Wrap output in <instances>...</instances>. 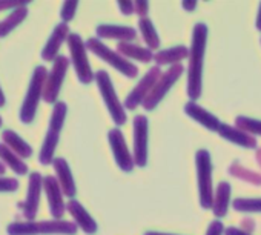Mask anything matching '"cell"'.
Wrapping results in <instances>:
<instances>
[{
  "label": "cell",
  "instance_id": "obj_1",
  "mask_svg": "<svg viewBox=\"0 0 261 235\" xmlns=\"http://www.w3.org/2000/svg\"><path fill=\"white\" fill-rule=\"evenodd\" d=\"M207 42V27L204 23H197L192 33V45L189 53V68H188V95L195 100L201 95V75L203 62Z\"/></svg>",
  "mask_w": 261,
  "mask_h": 235
},
{
  "label": "cell",
  "instance_id": "obj_2",
  "mask_svg": "<svg viewBox=\"0 0 261 235\" xmlns=\"http://www.w3.org/2000/svg\"><path fill=\"white\" fill-rule=\"evenodd\" d=\"M8 235H75L77 224L65 220L14 221L7 229Z\"/></svg>",
  "mask_w": 261,
  "mask_h": 235
},
{
  "label": "cell",
  "instance_id": "obj_3",
  "mask_svg": "<svg viewBox=\"0 0 261 235\" xmlns=\"http://www.w3.org/2000/svg\"><path fill=\"white\" fill-rule=\"evenodd\" d=\"M46 79H48L46 68L42 66V65L36 66V69L33 72V77H31V82H30V88H28L27 95L23 98V103L20 106V122L23 125H30L36 119L39 103L43 98Z\"/></svg>",
  "mask_w": 261,
  "mask_h": 235
},
{
  "label": "cell",
  "instance_id": "obj_4",
  "mask_svg": "<svg viewBox=\"0 0 261 235\" xmlns=\"http://www.w3.org/2000/svg\"><path fill=\"white\" fill-rule=\"evenodd\" d=\"M197 165V178H198V192L200 203L203 209H211L214 206V189H212V162L211 154L204 149L198 151L195 155Z\"/></svg>",
  "mask_w": 261,
  "mask_h": 235
},
{
  "label": "cell",
  "instance_id": "obj_5",
  "mask_svg": "<svg viewBox=\"0 0 261 235\" xmlns=\"http://www.w3.org/2000/svg\"><path fill=\"white\" fill-rule=\"evenodd\" d=\"M95 82H97V86H98V91L106 103V108L112 117V120L117 126H121L126 123L127 120V115L124 112V106L120 103L118 97H117V92L114 89V85L111 82V77L106 71H98L95 72Z\"/></svg>",
  "mask_w": 261,
  "mask_h": 235
},
{
  "label": "cell",
  "instance_id": "obj_6",
  "mask_svg": "<svg viewBox=\"0 0 261 235\" xmlns=\"http://www.w3.org/2000/svg\"><path fill=\"white\" fill-rule=\"evenodd\" d=\"M86 48L91 53H94L97 57H100L101 60H105L106 63H109L111 66H114L123 75H126L129 79H136L139 75V68L136 65L129 63L118 53H114L112 49H109L103 42H100V39H89L86 42Z\"/></svg>",
  "mask_w": 261,
  "mask_h": 235
},
{
  "label": "cell",
  "instance_id": "obj_7",
  "mask_svg": "<svg viewBox=\"0 0 261 235\" xmlns=\"http://www.w3.org/2000/svg\"><path fill=\"white\" fill-rule=\"evenodd\" d=\"M68 48H69V54H71V62L74 65L75 74L79 77V80L83 85H89L95 75L91 69V65L88 62V56H86V43L82 40V37L79 34H69L68 37Z\"/></svg>",
  "mask_w": 261,
  "mask_h": 235
},
{
  "label": "cell",
  "instance_id": "obj_8",
  "mask_svg": "<svg viewBox=\"0 0 261 235\" xmlns=\"http://www.w3.org/2000/svg\"><path fill=\"white\" fill-rule=\"evenodd\" d=\"M183 71H185L183 65L177 63V65H172L165 74H162L160 79L157 80V83L154 85L152 91L148 94V97H146L145 101L142 103L143 108H145L146 111H152V109L162 101V98L168 94V91L174 86V83L181 77Z\"/></svg>",
  "mask_w": 261,
  "mask_h": 235
},
{
  "label": "cell",
  "instance_id": "obj_9",
  "mask_svg": "<svg viewBox=\"0 0 261 235\" xmlns=\"http://www.w3.org/2000/svg\"><path fill=\"white\" fill-rule=\"evenodd\" d=\"M69 68V60L65 56H59L54 60V65L51 68V71L48 72V79L45 83V92H43V100L49 105H56L57 103V97L60 94L63 80L66 77Z\"/></svg>",
  "mask_w": 261,
  "mask_h": 235
},
{
  "label": "cell",
  "instance_id": "obj_10",
  "mask_svg": "<svg viewBox=\"0 0 261 235\" xmlns=\"http://www.w3.org/2000/svg\"><path fill=\"white\" fill-rule=\"evenodd\" d=\"M43 191V177L40 172H33L28 180V192L23 203H19V207H22L23 217L27 221H34L39 212L40 204V195Z\"/></svg>",
  "mask_w": 261,
  "mask_h": 235
},
{
  "label": "cell",
  "instance_id": "obj_11",
  "mask_svg": "<svg viewBox=\"0 0 261 235\" xmlns=\"http://www.w3.org/2000/svg\"><path fill=\"white\" fill-rule=\"evenodd\" d=\"M160 75H162V72H160L159 66L151 68L146 72V75L139 82V85L129 92V95H127V98L124 101V106L127 109H136L139 105H142L145 101V98L148 97V94L152 91V88L157 83V80L160 79Z\"/></svg>",
  "mask_w": 261,
  "mask_h": 235
},
{
  "label": "cell",
  "instance_id": "obj_12",
  "mask_svg": "<svg viewBox=\"0 0 261 235\" xmlns=\"http://www.w3.org/2000/svg\"><path fill=\"white\" fill-rule=\"evenodd\" d=\"M134 163L140 168L148 163V119L145 115L134 119Z\"/></svg>",
  "mask_w": 261,
  "mask_h": 235
},
{
  "label": "cell",
  "instance_id": "obj_13",
  "mask_svg": "<svg viewBox=\"0 0 261 235\" xmlns=\"http://www.w3.org/2000/svg\"><path fill=\"white\" fill-rule=\"evenodd\" d=\"M108 139H109V145H111V149H112V154L115 157V162L117 165L120 166L121 171L124 172H130L134 169V157L130 155L127 146H126V142H124V137L121 134L120 129H111L109 134H108Z\"/></svg>",
  "mask_w": 261,
  "mask_h": 235
},
{
  "label": "cell",
  "instance_id": "obj_14",
  "mask_svg": "<svg viewBox=\"0 0 261 235\" xmlns=\"http://www.w3.org/2000/svg\"><path fill=\"white\" fill-rule=\"evenodd\" d=\"M43 189L49 203V212L54 217V220H60L66 211V204L63 201V191L57 181L56 177L46 175L43 177Z\"/></svg>",
  "mask_w": 261,
  "mask_h": 235
},
{
  "label": "cell",
  "instance_id": "obj_15",
  "mask_svg": "<svg viewBox=\"0 0 261 235\" xmlns=\"http://www.w3.org/2000/svg\"><path fill=\"white\" fill-rule=\"evenodd\" d=\"M68 37H69V27L63 22L59 23L42 49V59L45 62H54L59 57L57 54H59L60 46L63 45L65 40H68Z\"/></svg>",
  "mask_w": 261,
  "mask_h": 235
},
{
  "label": "cell",
  "instance_id": "obj_16",
  "mask_svg": "<svg viewBox=\"0 0 261 235\" xmlns=\"http://www.w3.org/2000/svg\"><path fill=\"white\" fill-rule=\"evenodd\" d=\"M66 211L72 215L75 224L79 227H82V230L88 235H94L98 229L95 220L88 214V211L82 206V203H79L77 200H69L66 204Z\"/></svg>",
  "mask_w": 261,
  "mask_h": 235
},
{
  "label": "cell",
  "instance_id": "obj_17",
  "mask_svg": "<svg viewBox=\"0 0 261 235\" xmlns=\"http://www.w3.org/2000/svg\"><path fill=\"white\" fill-rule=\"evenodd\" d=\"M54 166V171H56V178L63 191V195H66L68 198H74L77 189H75V183H74V177H72V172L69 169V165L65 159L62 157H57L53 163Z\"/></svg>",
  "mask_w": 261,
  "mask_h": 235
},
{
  "label": "cell",
  "instance_id": "obj_18",
  "mask_svg": "<svg viewBox=\"0 0 261 235\" xmlns=\"http://www.w3.org/2000/svg\"><path fill=\"white\" fill-rule=\"evenodd\" d=\"M185 112L192 117V119L198 123H201L204 128L211 129V131H218L220 126H221V122L217 119L215 115H212L209 111H206L204 108L198 106L197 103L194 101H189L186 106H185Z\"/></svg>",
  "mask_w": 261,
  "mask_h": 235
},
{
  "label": "cell",
  "instance_id": "obj_19",
  "mask_svg": "<svg viewBox=\"0 0 261 235\" xmlns=\"http://www.w3.org/2000/svg\"><path fill=\"white\" fill-rule=\"evenodd\" d=\"M98 39H117L120 42H130L137 37V31L130 27L118 25H100L97 27Z\"/></svg>",
  "mask_w": 261,
  "mask_h": 235
},
{
  "label": "cell",
  "instance_id": "obj_20",
  "mask_svg": "<svg viewBox=\"0 0 261 235\" xmlns=\"http://www.w3.org/2000/svg\"><path fill=\"white\" fill-rule=\"evenodd\" d=\"M2 140L4 145H7L13 152H16L22 160L23 159H30L33 155V148L13 129H5L2 133Z\"/></svg>",
  "mask_w": 261,
  "mask_h": 235
},
{
  "label": "cell",
  "instance_id": "obj_21",
  "mask_svg": "<svg viewBox=\"0 0 261 235\" xmlns=\"http://www.w3.org/2000/svg\"><path fill=\"white\" fill-rule=\"evenodd\" d=\"M218 133H220V136L223 139H226V140H229L232 143H237V145H240L243 148H249V149L256 148V140L250 134L241 131L238 128H232L229 125H221Z\"/></svg>",
  "mask_w": 261,
  "mask_h": 235
},
{
  "label": "cell",
  "instance_id": "obj_22",
  "mask_svg": "<svg viewBox=\"0 0 261 235\" xmlns=\"http://www.w3.org/2000/svg\"><path fill=\"white\" fill-rule=\"evenodd\" d=\"M117 51L121 57H129V59H136L142 63H148L154 60V54L148 48H142L139 45H133L129 42H120L117 46Z\"/></svg>",
  "mask_w": 261,
  "mask_h": 235
},
{
  "label": "cell",
  "instance_id": "obj_23",
  "mask_svg": "<svg viewBox=\"0 0 261 235\" xmlns=\"http://www.w3.org/2000/svg\"><path fill=\"white\" fill-rule=\"evenodd\" d=\"M0 162H2L5 166H8L11 171H14L17 175L28 174V165L4 143H0Z\"/></svg>",
  "mask_w": 261,
  "mask_h": 235
},
{
  "label": "cell",
  "instance_id": "obj_24",
  "mask_svg": "<svg viewBox=\"0 0 261 235\" xmlns=\"http://www.w3.org/2000/svg\"><path fill=\"white\" fill-rule=\"evenodd\" d=\"M59 140H60V134L53 133V131H48L46 133L45 140H43V145H42V149H40V154H39V163L40 165L48 166V165H53L54 163V160H56L54 154H56Z\"/></svg>",
  "mask_w": 261,
  "mask_h": 235
},
{
  "label": "cell",
  "instance_id": "obj_25",
  "mask_svg": "<svg viewBox=\"0 0 261 235\" xmlns=\"http://www.w3.org/2000/svg\"><path fill=\"white\" fill-rule=\"evenodd\" d=\"M27 16H28V7H20L14 10L8 17H5L0 22V39L10 36L27 19Z\"/></svg>",
  "mask_w": 261,
  "mask_h": 235
},
{
  "label": "cell",
  "instance_id": "obj_26",
  "mask_svg": "<svg viewBox=\"0 0 261 235\" xmlns=\"http://www.w3.org/2000/svg\"><path fill=\"white\" fill-rule=\"evenodd\" d=\"M189 49L183 45H178V46H174V48H169V49H165V51H160L157 54H154V60L157 62V66L160 65H177L178 60H183L186 57H189Z\"/></svg>",
  "mask_w": 261,
  "mask_h": 235
},
{
  "label": "cell",
  "instance_id": "obj_27",
  "mask_svg": "<svg viewBox=\"0 0 261 235\" xmlns=\"http://www.w3.org/2000/svg\"><path fill=\"white\" fill-rule=\"evenodd\" d=\"M229 198H230V185L227 181H223V183L218 185L217 192L214 195L212 211H214L215 217H224L227 214Z\"/></svg>",
  "mask_w": 261,
  "mask_h": 235
},
{
  "label": "cell",
  "instance_id": "obj_28",
  "mask_svg": "<svg viewBox=\"0 0 261 235\" xmlns=\"http://www.w3.org/2000/svg\"><path fill=\"white\" fill-rule=\"evenodd\" d=\"M66 112H68V106L65 101H57L53 108V114H51V119H49V128L48 131L57 133L60 134L65 119H66Z\"/></svg>",
  "mask_w": 261,
  "mask_h": 235
},
{
  "label": "cell",
  "instance_id": "obj_29",
  "mask_svg": "<svg viewBox=\"0 0 261 235\" xmlns=\"http://www.w3.org/2000/svg\"><path fill=\"white\" fill-rule=\"evenodd\" d=\"M139 28H140V31H142V34H143V40L146 42L148 49H151V51H152V49H157V48L160 46V39H159V36H157V31H155L152 22H151L148 17L140 19Z\"/></svg>",
  "mask_w": 261,
  "mask_h": 235
},
{
  "label": "cell",
  "instance_id": "obj_30",
  "mask_svg": "<svg viewBox=\"0 0 261 235\" xmlns=\"http://www.w3.org/2000/svg\"><path fill=\"white\" fill-rule=\"evenodd\" d=\"M229 172H230V175L238 177V178H241V180H246L247 183H252V185H256V186L261 185V175H259V174H255V172H252V171L244 169L238 162H235V163L230 165Z\"/></svg>",
  "mask_w": 261,
  "mask_h": 235
},
{
  "label": "cell",
  "instance_id": "obj_31",
  "mask_svg": "<svg viewBox=\"0 0 261 235\" xmlns=\"http://www.w3.org/2000/svg\"><path fill=\"white\" fill-rule=\"evenodd\" d=\"M235 125L238 129L247 133V134H256V136H261V122L259 120H255V119H249V117H237L235 120Z\"/></svg>",
  "mask_w": 261,
  "mask_h": 235
},
{
  "label": "cell",
  "instance_id": "obj_32",
  "mask_svg": "<svg viewBox=\"0 0 261 235\" xmlns=\"http://www.w3.org/2000/svg\"><path fill=\"white\" fill-rule=\"evenodd\" d=\"M233 207L241 212H261V198H237Z\"/></svg>",
  "mask_w": 261,
  "mask_h": 235
},
{
  "label": "cell",
  "instance_id": "obj_33",
  "mask_svg": "<svg viewBox=\"0 0 261 235\" xmlns=\"http://www.w3.org/2000/svg\"><path fill=\"white\" fill-rule=\"evenodd\" d=\"M79 8V2H65L62 5V11H60V17L63 20V23H68L74 19L75 11Z\"/></svg>",
  "mask_w": 261,
  "mask_h": 235
},
{
  "label": "cell",
  "instance_id": "obj_34",
  "mask_svg": "<svg viewBox=\"0 0 261 235\" xmlns=\"http://www.w3.org/2000/svg\"><path fill=\"white\" fill-rule=\"evenodd\" d=\"M17 189H19L17 178L0 177V192H16Z\"/></svg>",
  "mask_w": 261,
  "mask_h": 235
},
{
  "label": "cell",
  "instance_id": "obj_35",
  "mask_svg": "<svg viewBox=\"0 0 261 235\" xmlns=\"http://www.w3.org/2000/svg\"><path fill=\"white\" fill-rule=\"evenodd\" d=\"M149 11V4L145 2V0H140V2H134V13H137L142 19H145V16Z\"/></svg>",
  "mask_w": 261,
  "mask_h": 235
},
{
  "label": "cell",
  "instance_id": "obj_36",
  "mask_svg": "<svg viewBox=\"0 0 261 235\" xmlns=\"http://www.w3.org/2000/svg\"><path fill=\"white\" fill-rule=\"evenodd\" d=\"M226 229H224V226H223V223L221 221H212L211 224H209V227H207V233L206 235H223V232H224Z\"/></svg>",
  "mask_w": 261,
  "mask_h": 235
},
{
  "label": "cell",
  "instance_id": "obj_37",
  "mask_svg": "<svg viewBox=\"0 0 261 235\" xmlns=\"http://www.w3.org/2000/svg\"><path fill=\"white\" fill-rule=\"evenodd\" d=\"M30 2H2L0 0V11H7V10H17L20 7H28Z\"/></svg>",
  "mask_w": 261,
  "mask_h": 235
},
{
  "label": "cell",
  "instance_id": "obj_38",
  "mask_svg": "<svg viewBox=\"0 0 261 235\" xmlns=\"http://www.w3.org/2000/svg\"><path fill=\"white\" fill-rule=\"evenodd\" d=\"M118 8H120L121 14L129 16L134 13V2H118Z\"/></svg>",
  "mask_w": 261,
  "mask_h": 235
},
{
  "label": "cell",
  "instance_id": "obj_39",
  "mask_svg": "<svg viewBox=\"0 0 261 235\" xmlns=\"http://www.w3.org/2000/svg\"><path fill=\"white\" fill-rule=\"evenodd\" d=\"M224 235H249V233H246L244 230L237 229V227H227V229L224 230Z\"/></svg>",
  "mask_w": 261,
  "mask_h": 235
},
{
  "label": "cell",
  "instance_id": "obj_40",
  "mask_svg": "<svg viewBox=\"0 0 261 235\" xmlns=\"http://www.w3.org/2000/svg\"><path fill=\"white\" fill-rule=\"evenodd\" d=\"M181 7L186 10V11H194L197 8V2H183Z\"/></svg>",
  "mask_w": 261,
  "mask_h": 235
},
{
  "label": "cell",
  "instance_id": "obj_41",
  "mask_svg": "<svg viewBox=\"0 0 261 235\" xmlns=\"http://www.w3.org/2000/svg\"><path fill=\"white\" fill-rule=\"evenodd\" d=\"M256 30L261 31V4H259V8H258V17H256Z\"/></svg>",
  "mask_w": 261,
  "mask_h": 235
},
{
  "label": "cell",
  "instance_id": "obj_42",
  "mask_svg": "<svg viewBox=\"0 0 261 235\" xmlns=\"http://www.w3.org/2000/svg\"><path fill=\"white\" fill-rule=\"evenodd\" d=\"M5 103H7V98H5V94H4L2 88H0V108L5 106Z\"/></svg>",
  "mask_w": 261,
  "mask_h": 235
},
{
  "label": "cell",
  "instance_id": "obj_43",
  "mask_svg": "<svg viewBox=\"0 0 261 235\" xmlns=\"http://www.w3.org/2000/svg\"><path fill=\"white\" fill-rule=\"evenodd\" d=\"M5 171H7V166H5L2 162H0V175H4V174H5Z\"/></svg>",
  "mask_w": 261,
  "mask_h": 235
},
{
  "label": "cell",
  "instance_id": "obj_44",
  "mask_svg": "<svg viewBox=\"0 0 261 235\" xmlns=\"http://www.w3.org/2000/svg\"><path fill=\"white\" fill-rule=\"evenodd\" d=\"M256 162H258V165L261 166V149L256 152Z\"/></svg>",
  "mask_w": 261,
  "mask_h": 235
},
{
  "label": "cell",
  "instance_id": "obj_45",
  "mask_svg": "<svg viewBox=\"0 0 261 235\" xmlns=\"http://www.w3.org/2000/svg\"><path fill=\"white\" fill-rule=\"evenodd\" d=\"M145 235H172V233H160V232H148Z\"/></svg>",
  "mask_w": 261,
  "mask_h": 235
},
{
  "label": "cell",
  "instance_id": "obj_46",
  "mask_svg": "<svg viewBox=\"0 0 261 235\" xmlns=\"http://www.w3.org/2000/svg\"><path fill=\"white\" fill-rule=\"evenodd\" d=\"M2 123H4V122H2V117H0V126H2Z\"/></svg>",
  "mask_w": 261,
  "mask_h": 235
}]
</instances>
